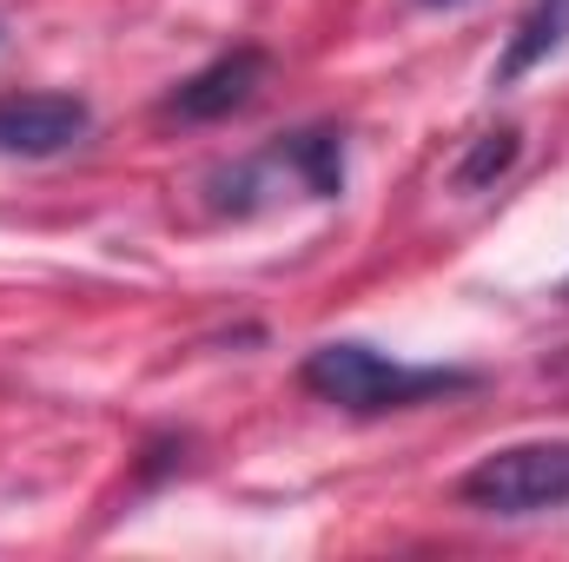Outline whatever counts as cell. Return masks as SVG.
I'll list each match as a JSON object with an SVG mask.
<instances>
[{"mask_svg":"<svg viewBox=\"0 0 569 562\" xmlns=\"http://www.w3.org/2000/svg\"><path fill=\"white\" fill-rule=\"evenodd\" d=\"M569 47V0H530V13L517 20V33H510V47H503V60H497V87H517L523 73H537V67H550L557 53Z\"/></svg>","mask_w":569,"mask_h":562,"instance_id":"obj_6","label":"cell"},{"mask_svg":"<svg viewBox=\"0 0 569 562\" xmlns=\"http://www.w3.org/2000/svg\"><path fill=\"white\" fill-rule=\"evenodd\" d=\"M517 152H523V140H517L510 127L483 133V140H477L470 152H463V159H457V185H463V192H483V185H497V179L517 165Z\"/></svg>","mask_w":569,"mask_h":562,"instance_id":"obj_7","label":"cell"},{"mask_svg":"<svg viewBox=\"0 0 569 562\" xmlns=\"http://www.w3.org/2000/svg\"><path fill=\"white\" fill-rule=\"evenodd\" d=\"M298 384L351 418H385V411H418L437 398H463L477 391V371H450V364H398L358 338H338V344H318L305 364H298Z\"/></svg>","mask_w":569,"mask_h":562,"instance_id":"obj_1","label":"cell"},{"mask_svg":"<svg viewBox=\"0 0 569 562\" xmlns=\"http://www.w3.org/2000/svg\"><path fill=\"white\" fill-rule=\"evenodd\" d=\"M338 192H345V133L338 127H305L212 179V205L232 219L266 212L279 199H338Z\"/></svg>","mask_w":569,"mask_h":562,"instance_id":"obj_2","label":"cell"},{"mask_svg":"<svg viewBox=\"0 0 569 562\" xmlns=\"http://www.w3.org/2000/svg\"><path fill=\"white\" fill-rule=\"evenodd\" d=\"M93 113L73 93H7L0 100V152L7 159H53L87 140Z\"/></svg>","mask_w":569,"mask_h":562,"instance_id":"obj_5","label":"cell"},{"mask_svg":"<svg viewBox=\"0 0 569 562\" xmlns=\"http://www.w3.org/2000/svg\"><path fill=\"white\" fill-rule=\"evenodd\" d=\"M563 298H569V291H563Z\"/></svg>","mask_w":569,"mask_h":562,"instance_id":"obj_8","label":"cell"},{"mask_svg":"<svg viewBox=\"0 0 569 562\" xmlns=\"http://www.w3.org/2000/svg\"><path fill=\"white\" fill-rule=\"evenodd\" d=\"M266 80H272V53H266V47H232V53H219L212 67H199L192 80H179V87L166 93V113L186 120V127H212V120L246 113V107L266 93Z\"/></svg>","mask_w":569,"mask_h":562,"instance_id":"obj_4","label":"cell"},{"mask_svg":"<svg viewBox=\"0 0 569 562\" xmlns=\"http://www.w3.org/2000/svg\"><path fill=\"white\" fill-rule=\"evenodd\" d=\"M457 496L477 516H550L569 510V443H510L463 470Z\"/></svg>","mask_w":569,"mask_h":562,"instance_id":"obj_3","label":"cell"}]
</instances>
